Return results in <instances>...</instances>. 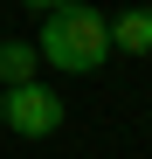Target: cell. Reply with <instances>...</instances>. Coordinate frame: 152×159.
Segmentation results:
<instances>
[{
    "label": "cell",
    "instance_id": "5",
    "mask_svg": "<svg viewBox=\"0 0 152 159\" xmlns=\"http://www.w3.org/2000/svg\"><path fill=\"white\" fill-rule=\"evenodd\" d=\"M28 7H42V14H56V7H76V0H28Z\"/></svg>",
    "mask_w": 152,
    "mask_h": 159
},
{
    "label": "cell",
    "instance_id": "4",
    "mask_svg": "<svg viewBox=\"0 0 152 159\" xmlns=\"http://www.w3.org/2000/svg\"><path fill=\"white\" fill-rule=\"evenodd\" d=\"M35 42H0V90H14V83H35Z\"/></svg>",
    "mask_w": 152,
    "mask_h": 159
},
{
    "label": "cell",
    "instance_id": "3",
    "mask_svg": "<svg viewBox=\"0 0 152 159\" xmlns=\"http://www.w3.org/2000/svg\"><path fill=\"white\" fill-rule=\"evenodd\" d=\"M111 48H124V56H152V7H124L111 21Z\"/></svg>",
    "mask_w": 152,
    "mask_h": 159
},
{
    "label": "cell",
    "instance_id": "1",
    "mask_svg": "<svg viewBox=\"0 0 152 159\" xmlns=\"http://www.w3.org/2000/svg\"><path fill=\"white\" fill-rule=\"evenodd\" d=\"M35 56H42V62H56V69H69V76H90V69H104V56H111V21L97 14L90 0L56 7V14L42 21Z\"/></svg>",
    "mask_w": 152,
    "mask_h": 159
},
{
    "label": "cell",
    "instance_id": "2",
    "mask_svg": "<svg viewBox=\"0 0 152 159\" xmlns=\"http://www.w3.org/2000/svg\"><path fill=\"white\" fill-rule=\"evenodd\" d=\"M69 118V104L56 90H42V83H14V90H0V131H21V139H48V131H62Z\"/></svg>",
    "mask_w": 152,
    "mask_h": 159
}]
</instances>
